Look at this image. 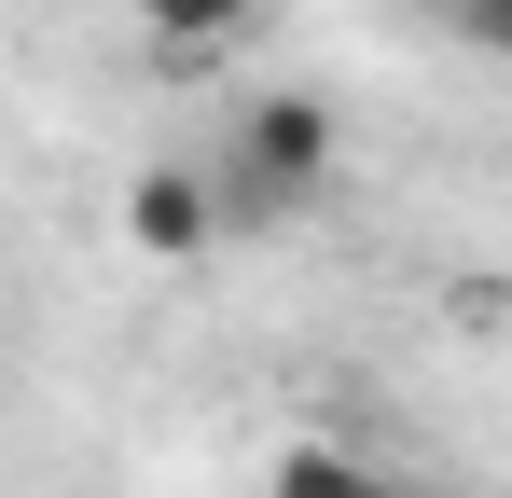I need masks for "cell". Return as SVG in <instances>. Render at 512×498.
<instances>
[{
	"label": "cell",
	"instance_id": "1",
	"mask_svg": "<svg viewBox=\"0 0 512 498\" xmlns=\"http://www.w3.org/2000/svg\"><path fill=\"white\" fill-rule=\"evenodd\" d=\"M319 166H333V97H250L236 139H222V222L236 208L250 222H291L319 194Z\"/></svg>",
	"mask_w": 512,
	"mask_h": 498
},
{
	"label": "cell",
	"instance_id": "2",
	"mask_svg": "<svg viewBox=\"0 0 512 498\" xmlns=\"http://www.w3.org/2000/svg\"><path fill=\"white\" fill-rule=\"evenodd\" d=\"M125 249L139 263H208L222 249V180L208 166H139L125 180Z\"/></svg>",
	"mask_w": 512,
	"mask_h": 498
},
{
	"label": "cell",
	"instance_id": "3",
	"mask_svg": "<svg viewBox=\"0 0 512 498\" xmlns=\"http://www.w3.org/2000/svg\"><path fill=\"white\" fill-rule=\"evenodd\" d=\"M263 498H402V471H374L360 443H319V429H305V443L263 457Z\"/></svg>",
	"mask_w": 512,
	"mask_h": 498
},
{
	"label": "cell",
	"instance_id": "4",
	"mask_svg": "<svg viewBox=\"0 0 512 498\" xmlns=\"http://www.w3.org/2000/svg\"><path fill=\"white\" fill-rule=\"evenodd\" d=\"M139 28H153V56H167V70H194V56L250 42V28H263V0H139Z\"/></svg>",
	"mask_w": 512,
	"mask_h": 498
},
{
	"label": "cell",
	"instance_id": "5",
	"mask_svg": "<svg viewBox=\"0 0 512 498\" xmlns=\"http://www.w3.org/2000/svg\"><path fill=\"white\" fill-rule=\"evenodd\" d=\"M443 28H457L471 56H512V0H443Z\"/></svg>",
	"mask_w": 512,
	"mask_h": 498
},
{
	"label": "cell",
	"instance_id": "6",
	"mask_svg": "<svg viewBox=\"0 0 512 498\" xmlns=\"http://www.w3.org/2000/svg\"><path fill=\"white\" fill-rule=\"evenodd\" d=\"M402 498H416V485H402Z\"/></svg>",
	"mask_w": 512,
	"mask_h": 498
}]
</instances>
